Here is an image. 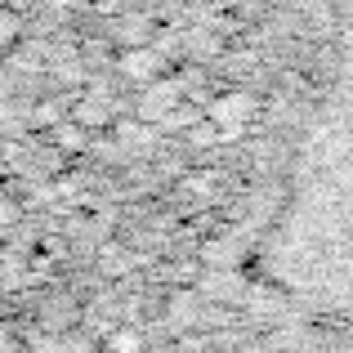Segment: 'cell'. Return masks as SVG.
Masks as SVG:
<instances>
[{"label": "cell", "instance_id": "cell-1", "mask_svg": "<svg viewBox=\"0 0 353 353\" xmlns=\"http://www.w3.org/2000/svg\"><path fill=\"white\" fill-rule=\"evenodd\" d=\"M268 273L295 295L353 304V5L340 59L291 170Z\"/></svg>", "mask_w": 353, "mask_h": 353}]
</instances>
